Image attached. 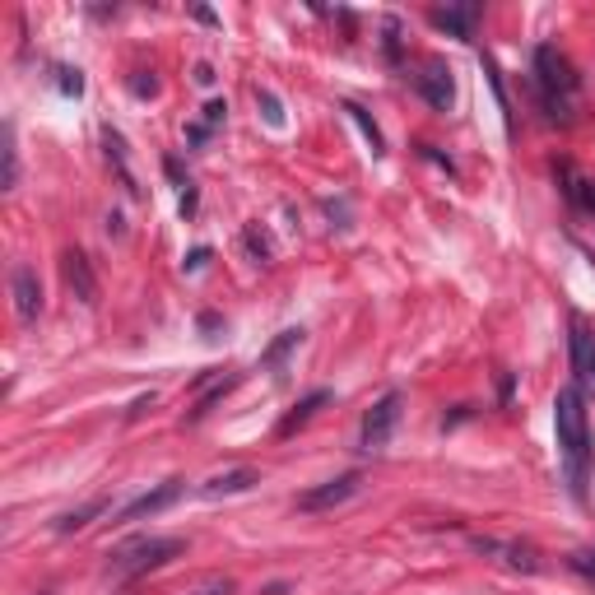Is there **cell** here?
Listing matches in <instances>:
<instances>
[{
    "mask_svg": "<svg viewBox=\"0 0 595 595\" xmlns=\"http://www.w3.org/2000/svg\"><path fill=\"white\" fill-rule=\"evenodd\" d=\"M484 19V5L479 0H465V5H446V10H433V24L451 37H475V24Z\"/></svg>",
    "mask_w": 595,
    "mask_h": 595,
    "instance_id": "obj_12",
    "label": "cell"
},
{
    "mask_svg": "<svg viewBox=\"0 0 595 595\" xmlns=\"http://www.w3.org/2000/svg\"><path fill=\"white\" fill-rule=\"evenodd\" d=\"M358 488H363V475H358V470H349V475H340V479H326L317 488H307V494H298V511H331V507L354 498Z\"/></svg>",
    "mask_w": 595,
    "mask_h": 595,
    "instance_id": "obj_8",
    "label": "cell"
},
{
    "mask_svg": "<svg viewBox=\"0 0 595 595\" xmlns=\"http://www.w3.org/2000/svg\"><path fill=\"white\" fill-rule=\"evenodd\" d=\"M60 279H66V289L79 298V307H98V275H93V261L70 247L66 256H60Z\"/></svg>",
    "mask_w": 595,
    "mask_h": 595,
    "instance_id": "obj_10",
    "label": "cell"
},
{
    "mask_svg": "<svg viewBox=\"0 0 595 595\" xmlns=\"http://www.w3.org/2000/svg\"><path fill=\"white\" fill-rule=\"evenodd\" d=\"M553 428H559V446L567 461V488L572 498H586V470H591V419H586V396L577 382L553 396Z\"/></svg>",
    "mask_w": 595,
    "mask_h": 595,
    "instance_id": "obj_1",
    "label": "cell"
},
{
    "mask_svg": "<svg viewBox=\"0 0 595 595\" xmlns=\"http://www.w3.org/2000/svg\"><path fill=\"white\" fill-rule=\"evenodd\" d=\"M535 89L540 102L553 121H572V108H577V70L559 47H535Z\"/></svg>",
    "mask_w": 595,
    "mask_h": 595,
    "instance_id": "obj_2",
    "label": "cell"
},
{
    "mask_svg": "<svg viewBox=\"0 0 595 595\" xmlns=\"http://www.w3.org/2000/svg\"><path fill=\"white\" fill-rule=\"evenodd\" d=\"M154 400H158V396H154V391H149V396H140V400H135V405H131V409H126V419H140V414H145V409H149V405H154Z\"/></svg>",
    "mask_w": 595,
    "mask_h": 595,
    "instance_id": "obj_32",
    "label": "cell"
},
{
    "mask_svg": "<svg viewBox=\"0 0 595 595\" xmlns=\"http://www.w3.org/2000/svg\"><path fill=\"white\" fill-rule=\"evenodd\" d=\"M302 335H307L302 326H289V331H279V340H275V344L261 354V367H275L284 354H289V349H298V344H302Z\"/></svg>",
    "mask_w": 595,
    "mask_h": 595,
    "instance_id": "obj_19",
    "label": "cell"
},
{
    "mask_svg": "<svg viewBox=\"0 0 595 595\" xmlns=\"http://www.w3.org/2000/svg\"><path fill=\"white\" fill-rule=\"evenodd\" d=\"M567 563H572V572H582L586 582H595V549H577Z\"/></svg>",
    "mask_w": 595,
    "mask_h": 595,
    "instance_id": "obj_26",
    "label": "cell"
},
{
    "mask_svg": "<svg viewBox=\"0 0 595 595\" xmlns=\"http://www.w3.org/2000/svg\"><path fill=\"white\" fill-rule=\"evenodd\" d=\"M233 386H237V377H223L219 386H210V391H205V396L196 400V409H191V414H187V423H200V419H205V414H210V409H214V405H219L223 396H229V391H233Z\"/></svg>",
    "mask_w": 595,
    "mask_h": 595,
    "instance_id": "obj_20",
    "label": "cell"
},
{
    "mask_svg": "<svg viewBox=\"0 0 595 595\" xmlns=\"http://www.w3.org/2000/svg\"><path fill=\"white\" fill-rule=\"evenodd\" d=\"M382 52H386V60H400V19L382 24Z\"/></svg>",
    "mask_w": 595,
    "mask_h": 595,
    "instance_id": "obj_23",
    "label": "cell"
},
{
    "mask_svg": "<svg viewBox=\"0 0 595 595\" xmlns=\"http://www.w3.org/2000/svg\"><path fill=\"white\" fill-rule=\"evenodd\" d=\"M10 293H14V317L24 326H33L43 317V284H37V270L28 261H19L10 270Z\"/></svg>",
    "mask_w": 595,
    "mask_h": 595,
    "instance_id": "obj_7",
    "label": "cell"
},
{
    "mask_svg": "<svg viewBox=\"0 0 595 595\" xmlns=\"http://www.w3.org/2000/svg\"><path fill=\"white\" fill-rule=\"evenodd\" d=\"M108 507H112L108 498H89L84 507H75V511H60L52 530H56V535H75V530H84V526H89L93 517H102V511H108Z\"/></svg>",
    "mask_w": 595,
    "mask_h": 595,
    "instance_id": "obj_15",
    "label": "cell"
},
{
    "mask_svg": "<svg viewBox=\"0 0 595 595\" xmlns=\"http://www.w3.org/2000/svg\"><path fill=\"white\" fill-rule=\"evenodd\" d=\"M191 75H196V84H200V89H210V84H214V66H210V60H196V70H191Z\"/></svg>",
    "mask_w": 595,
    "mask_h": 595,
    "instance_id": "obj_30",
    "label": "cell"
},
{
    "mask_svg": "<svg viewBox=\"0 0 595 595\" xmlns=\"http://www.w3.org/2000/svg\"><path fill=\"white\" fill-rule=\"evenodd\" d=\"M261 595H289V582H270V586H265Z\"/></svg>",
    "mask_w": 595,
    "mask_h": 595,
    "instance_id": "obj_36",
    "label": "cell"
},
{
    "mask_svg": "<svg viewBox=\"0 0 595 595\" xmlns=\"http://www.w3.org/2000/svg\"><path fill=\"white\" fill-rule=\"evenodd\" d=\"M326 214L340 219V229H349V205H344V200H340V205H335V200H326Z\"/></svg>",
    "mask_w": 595,
    "mask_h": 595,
    "instance_id": "obj_31",
    "label": "cell"
},
{
    "mask_svg": "<svg viewBox=\"0 0 595 595\" xmlns=\"http://www.w3.org/2000/svg\"><path fill=\"white\" fill-rule=\"evenodd\" d=\"M252 484H261V475L242 465V470H223V475L205 479V484H200V494H205V498H233V494H247Z\"/></svg>",
    "mask_w": 595,
    "mask_h": 595,
    "instance_id": "obj_13",
    "label": "cell"
},
{
    "mask_svg": "<svg viewBox=\"0 0 595 595\" xmlns=\"http://www.w3.org/2000/svg\"><path fill=\"white\" fill-rule=\"evenodd\" d=\"M572 377L577 391H595V335L582 321H572Z\"/></svg>",
    "mask_w": 595,
    "mask_h": 595,
    "instance_id": "obj_11",
    "label": "cell"
},
{
    "mask_svg": "<svg viewBox=\"0 0 595 595\" xmlns=\"http://www.w3.org/2000/svg\"><path fill=\"white\" fill-rule=\"evenodd\" d=\"M102 140H108V158L117 163V177H121V187H126L131 196H140V187H135V177H131V168H126V140H121L112 126L102 131Z\"/></svg>",
    "mask_w": 595,
    "mask_h": 595,
    "instance_id": "obj_16",
    "label": "cell"
},
{
    "mask_svg": "<svg viewBox=\"0 0 595 595\" xmlns=\"http://www.w3.org/2000/svg\"><path fill=\"white\" fill-rule=\"evenodd\" d=\"M344 112H349V121H354V126L367 135V145H373V154H386V140H382V131H377V121L367 117L358 102H344Z\"/></svg>",
    "mask_w": 595,
    "mask_h": 595,
    "instance_id": "obj_18",
    "label": "cell"
},
{
    "mask_svg": "<svg viewBox=\"0 0 595 595\" xmlns=\"http://www.w3.org/2000/svg\"><path fill=\"white\" fill-rule=\"evenodd\" d=\"M181 214H187V219L196 214V191H187V196H181Z\"/></svg>",
    "mask_w": 595,
    "mask_h": 595,
    "instance_id": "obj_35",
    "label": "cell"
},
{
    "mask_svg": "<svg viewBox=\"0 0 595 595\" xmlns=\"http://www.w3.org/2000/svg\"><path fill=\"white\" fill-rule=\"evenodd\" d=\"M56 75H60V79H56V84H60V93H66V98H79V93H84V75H79V70H70V66H60Z\"/></svg>",
    "mask_w": 595,
    "mask_h": 595,
    "instance_id": "obj_24",
    "label": "cell"
},
{
    "mask_svg": "<svg viewBox=\"0 0 595 595\" xmlns=\"http://www.w3.org/2000/svg\"><path fill=\"white\" fill-rule=\"evenodd\" d=\"M242 242H247V252H252L256 265H270L275 261V237L265 233L261 223H247V229H242Z\"/></svg>",
    "mask_w": 595,
    "mask_h": 595,
    "instance_id": "obj_17",
    "label": "cell"
},
{
    "mask_svg": "<svg viewBox=\"0 0 595 595\" xmlns=\"http://www.w3.org/2000/svg\"><path fill=\"white\" fill-rule=\"evenodd\" d=\"M108 233H117V237H126V219H121L117 210L108 214Z\"/></svg>",
    "mask_w": 595,
    "mask_h": 595,
    "instance_id": "obj_33",
    "label": "cell"
},
{
    "mask_svg": "<svg viewBox=\"0 0 595 595\" xmlns=\"http://www.w3.org/2000/svg\"><path fill=\"white\" fill-rule=\"evenodd\" d=\"M470 544H475L479 553H494V559H503L507 567L526 572V577H535V572L544 567V563H540V549L530 544V540H494V535H475Z\"/></svg>",
    "mask_w": 595,
    "mask_h": 595,
    "instance_id": "obj_5",
    "label": "cell"
},
{
    "mask_svg": "<svg viewBox=\"0 0 595 595\" xmlns=\"http://www.w3.org/2000/svg\"><path fill=\"white\" fill-rule=\"evenodd\" d=\"M223 117H229V102H223V98H210V102H205L200 126H205V131H214V126H223Z\"/></svg>",
    "mask_w": 595,
    "mask_h": 595,
    "instance_id": "obj_25",
    "label": "cell"
},
{
    "mask_svg": "<svg viewBox=\"0 0 595 595\" xmlns=\"http://www.w3.org/2000/svg\"><path fill=\"white\" fill-rule=\"evenodd\" d=\"M191 14H196V19H200V24H219V14H214V10H210V5H196V10H191Z\"/></svg>",
    "mask_w": 595,
    "mask_h": 595,
    "instance_id": "obj_34",
    "label": "cell"
},
{
    "mask_svg": "<svg viewBox=\"0 0 595 595\" xmlns=\"http://www.w3.org/2000/svg\"><path fill=\"white\" fill-rule=\"evenodd\" d=\"M400 391H386L373 409H367V419H363V451H386V442H391L396 433V423H400Z\"/></svg>",
    "mask_w": 595,
    "mask_h": 595,
    "instance_id": "obj_4",
    "label": "cell"
},
{
    "mask_svg": "<svg viewBox=\"0 0 595 595\" xmlns=\"http://www.w3.org/2000/svg\"><path fill=\"white\" fill-rule=\"evenodd\" d=\"M210 256H214L210 247H196V252L187 256V265H181V270H191V275H196V270H205V261H210Z\"/></svg>",
    "mask_w": 595,
    "mask_h": 595,
    "instance_id": "obj_29",
    "label": "cell"
},
{
    "mask_svg": "<svg viewBox=\"0 0 595 595\" xmlns=\"http://www.w3.org/2000/svg\"><path fill=\"white\" fill-rule=\"evenodd\" d=\"M414 93L433 112H451V102H456V79H451V70L442 60H423V70L414 75Z\"/></svg>",
    "mask_w": 595,
    "mask_h": 595,
    "instance_id": "obj_6",
    "label": "cell"
},
{
    "mask_svg": "<svg viewBox=\"0 0 595 595\" xmlns=\"http://www.w3.org/2000/svg\"><path fill=\"white\" fill-rule=\"evenodd\" d=\"M187 549V540H177V535H145V540H126L121 549H112V577H140V572H149V567H163V563H173L177 553Z\"/></svg>",
    "mask_w": 595,
    "mask_h": 595,
    "instance_id": "obj_3",
    "label": "cell"
},
{
    "mask_svg": "<svg viewBox=\"0 0 595 595\" xmlns=\"http://www.w3.org/2000/svg\"><path fill=\"white\" fill-rule=\"evenodd\" d=\"M131 93H135V98H154V93H158V79H154L149 70H140V75L131 79Z\"/></svg>",
    "mask_w": 595,
    "mask_h": 595,
    "instance_id": "obj_27",
    "label": "cell"
},
{
    "mask_svg": "<svg viewBox=\"0 0 595 595\" xmlns=\"http://www.w3.org/2000/svg\"><path fill=\"white\" fill-rule=\"evenodd\" d=\"M191 595H233V582L229 577H210V582H205L200 591H191Z\"/></svg>",
    "mask_w": 595,
    "mask_h": 595,
    "instance_id": "obj_28",
    "label": "cell"
},
{
    "mask_svg": "<svg viewBox=\"0 0 595 595\" xmlns=\"http://www.w3.org/2000/svg\"><path fill=\"white\" fill-rule=\"evenodd\" d=\"M19 187V145H14V126L5 121V177H0V191Z\"/></svg>",
    "mask_w": 595,
    "mask_h": 595,
    "instance_id": "obj_21",
    "label": "cell"
},
{
    "mask_svg": "<svg viewBox=\"0 0 595 595\" xmlns=\"http://www.w3.org/2000/svg\"><path fill=\"white\" fill-rule=\"evenodd\" d=\"M321 405H331V391H326V386H321V391H312V396H302V400L289 409V414H284V423H279V438H293L298 428H302L307 419H312Z\"/></svg>",
    "mask_w": 595,
    "mask_h": 595,
    "instance_id": "obj_14",
    "label": "cell"
},
{
    "mask_svg": "<svg viewBox=\"0 0 595 595\" xmlns=\"http://www.w3.org/2000/svg\"><path fill=\"white\" fill-rule=\"evenodd\" d=\"M181 494H187V484L181 479H163L158 488H149V494H140V498H131L126 507L117 511V521L126 526V521H145V517H158V511H168Z\"/></svg>",
    "mask_w": 595,
    "mask_h": 595,
    "instance_id": "obj_9",
    "label": "cell"
},
{
    "mask_svg": "<svg viewBox=\"0 0 595 595\" xmlns=\"http://www.w3.org/2000/svg\"><path fill=\"white\" fill-rule=\"evenodd\" d=\"M256 108H261V117H265V126H284V102H279V93L275 89H256Z\"/></svg>",
    "mask_w": 595,
    "mask_h": 595,
    "instance_id": "obj_22",
    "label": "cell"
}]
</instances>
